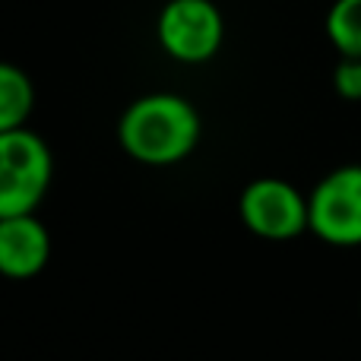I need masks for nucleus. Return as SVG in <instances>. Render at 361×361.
Masks as SVG:
<instances>
[{"mask_svg": "<svg viewBox=\"0 0 361 361\" xmlns=\"http://www.w3.org/2000/svg\"><path fill=\"white\" fill-rule=\"evenodd\" d=\"M121 146L127 156L143 165H175L184 162L200 143V114L180 95L156 92L143 95L118 124Z\"/></svg>", "mask_w": 361, "mask_h": 361, "instance_id": "f257e3e1", "label": "nucleus"}, {"mask_svg": "<svg viewBox=\"0 0 361 361\" xmlns=\"http://www.w3.org/2000/svg\"><path fill=\"white\" fill-rule=\"evenodd\" d=\"M51 149L38 133H0V219L32 216L51 184Z\"/></svg>", "mask_w": 361, "mask_h": 361, "instance_id": "f03ea898", "label": "nucleus"}, {"mask_svg": "<svg viewBox=\"0 0 361 361\" xmlns=\"http://www.w3.org/2000/svg\"><path fill=\"white\" fill-rule=\"evenodd\" d=\"M241 222L267 241H292L311 231L307 197L282 178H257L241 193Z\"/></svg>", "mask_w": 361, "mask_h": 361, "instance_id": "7ed1b4c3", "label": "nucleus"}, {"mask_svg": "<svg viewBox=\"0 0 361 361\" xmlns=\"http://www.w3.org/2000/svg\"><path fill=\"white\" fill-rule=\"evenodd\" d=\"M159 44L180 63H206L225 38L222 13L212 0H169L159 13Z\"/></svg>", "mask_w": 361, "mask_h": 361, "instance_id": "20e7f679", "label": "nucleus"}, {"mask_svg": "<svg viewBox=\"0 0 361 361\" xmlns=\"http://www.w3.org/2000/svg\"><path fill=\"white\" fill-rule=\"evenodd\" d=\"M311 231L333 247H361V165L330 171L307 197Z\"/></svg>", "mask_w": 361, "mask_h": 361, "instance_id": "39448f33", "label": "nucleus"}, {"mask_svg": "<svg viewBox=\"0 0 361 361\" xmlns=\"http://www.w3.org/2000/svg\"><path fill=\"white\" fill-rule=\"evenodd\" d=\"M51 257L48 228L32 216L0 219V276L6 279H32L44 269Z\"/></svg>", "mask_w": 361, "mask_h": 361, "instance_id": "423d86ee", "label": "nucleus"}, {"mask_svg": "<svg viewBox=\"0 0 361 361\" xmlns=\"http://www.w3.org/2000/svg\"><path fill=\"white\" fill-rule=\"evenodd\" d=\"M32 92L29 76L19 67L0 61V133H10L25 127V118L32 114Z\"/></svg>", "mask_w": 361, "mask_h": 361, "instance_id": "0eeeda50", "label": "nucleus"}, {"mask_svg": "<svg viewBox=\"0 0 361 361\" xmlns=\"http://www.w3.org/2000/svg\"><path fill=\"white\" fill-rule=\"evenodd\" d=\"M324 29L343 57H361V0H333Z\"/></svg>", "mask_w": 361, "mask_h": 361, "instance_id": "6e6552de", "label": "nucleus"}, {"mask_svg": "<svg viewBox=\"0 0 361 361\" xmlns=\"http://www.w3.org/2000/svg\"><path fill=\"white\" fill-rule=\"evenodd\" d=\"M333 89L339 99L361 102V57H339L333 70Z\"/></svg>", "mask_w": 361, "mask_h": 361, "instance_id": "1a4fd4ad", "label": "nucleus"}]
</instances>
